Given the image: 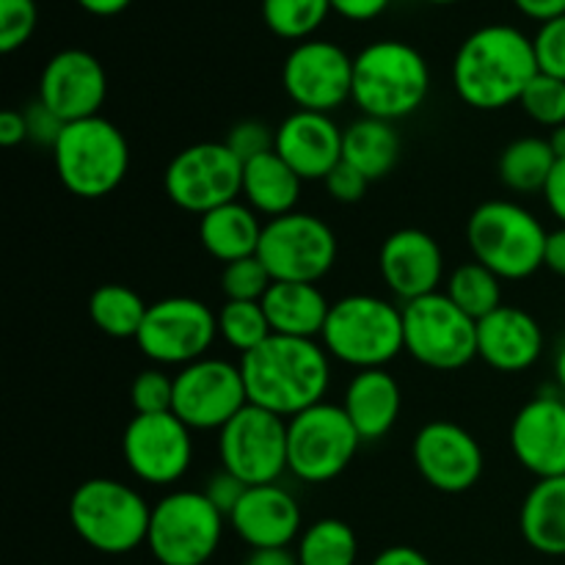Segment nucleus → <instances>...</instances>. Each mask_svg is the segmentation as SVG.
<instances>
[{"label": "nucleus", "instance_id": "1", "mask_svg": "<svg viewBox=\"0 0 565 565\" xmlns=\"http://www.w3.org/2000/svg\"><path fill=\"white\" fill-rule=\"evenodd\" d=\"M237 364L248 403L285 419L323 403L331 386V356L318 340L270 334Z\"/></svg>", "mask_w": 565, "mask_h": 565}, {"label": "nucleus", "instance_id": "2", "mask_svg": "<svg viewBox=\"0 0 565 565\" xmlns=\"http://www.w3.org/2000/svg\"><path fill=\"white\" fill-rule=\"evenodd\" d=\"M452 88L475 110L519 103L539 75L533 39L513 25H483L469 33L452 58Z\"/></svg>", "mask_w": 565, "mask_h": 565}, {"label": "nucleus", "instance_id": "3", "mask_svg": "<svg viewBox=\"0 0 565 565\" xmlns=\"http://www.w3.org/2000/svg\"><path fill=\"white\" fill-rule=\"evenodd\" d=\"M430 92L425 55L401 39H379L353 55V105L362 116L401 121L417 114Z\"/></svg>", "mask_w": 565, "mask_h": 565}, {"label": "nucleus", "instance_id": "4", "mask_svg": "<svg viewBox=\"0 0 565 565\" xmlns=\"http://www.w3.org/2000/svg\"><path fill=\"white\" fill-rule=\"evenodd\" d=\"M550 232L539 215L508 199L475 207L467 221V243L475 263L494 270L502 281L530 279L544 268Z\"/></svg>", "mask_w": 565, "mask_h": 565}, {"label": "nucleus", "instance_id": "5", "mask_svg": "<svg viewBox=\"0 0 565 565\" xmlns=\"http://www.w3.org/2000/svg\"><path fill=\"white\" fill-rule=\"evenodd\" d=\"M70 524L99 555H127L147 544L152 505L138 489L114 478L83 480L70 497Z\"/></svg>", "mask_w": 565, "mask_h": 565}, {"label": "nucleus", "instance_id": "6", "mask_svg": "<svg viewBox=\"0 0 565 565\" xmlns=\"http://www.w3.org/2000/svg\"><path fill=\"white\" fill-rule=\"evenodd\" d=\"M320 345L356 373L386 367L403 353V307L370 292L340 298L331 303Z\"/></svg>", "mask_w": 565, "mask_h": 565}, {"label": "nucleus", "instance_id": "7", "mask_svg": "<svg viewBox=\"0 0 565 565\" xmlns=\"http://www.w3.org/2000/svg\"><path fill=\"white\" fill-rule=\"evenodd\" d=\"M61 185L77 199L110 196L130 171V143L103 116L70 121L53 147Z\"/></svg>", "mask_w": 565, "mask_h": 565}, {"label": "nucleus", "instance_id": "8", "mask_svg": "<svg viewBox=\"0 0 565 565\" xmlns=\"http://www.w3.org/2000/svg\"><path fill=\"white\" fill-rule=\"evenodd\" d=\"M226 516L204 491H171L152 505L147 546L160 565H204L218 552Z\"/></svg>", "mask_w": 565, "mask_h": 565}, {"label": "nucleus", "instance_id": "9", "mask_svg": "<svg viewBox=\"0 0 565 565\" xmlns=\"http://www.w3.org/2000/svg\"><path fill=\"white\" fill-rule=\"evenodd\" d=\"M403 307V351L439 373L467 367L478 359V320L456 307L445 292H430Z\"/></svg>", "mask_w": 565, "mask_h": 565}, {"label": "nucleus", "instance_id": "10", "mask_svg": "<svg viewBox=\"0 0 565 565\" xmlns=\"http://www.w3.org/2000/svg\"><path fill=\"white\" fill-rule=\"evenodd\" d=\"M362 436L337 403H318L287 419V469L301 483H331L362 447Z\"/></svg>", "mask_w": 565, "mask_h": 565}, {"label": "nucleus", "instance_id": "11", "mask_svg": "<svg viewBox=\"0 0 565 565\" xmlns=\"http://www.w3.org/2000/svg\"><path fill=\"white\" fill-rule=\"evenodd\" d=\"M218 340V315L191 296L149 303L136 345L154 367H188L207 356Z\"/></svg>", "mask_w": 565, "mask_h": 565}, {"label": "nucleus", "instance_id": "12", "mask_svg": "<svg viewBox=\"0 0 565 565\" xmlns=\"http://www.w3.org/2000/svg\"><path fill=\"white\" fill-rule=\"evenodd\" d=\"M257 257L274 281L318 285L337 263V235L320 215L296 210L265 221Z\"/></svg>", "mask_w": 565, "mask_h": 565}, {"label": "nucleus", "instance_id": "13", "mask_svg": "<svg viewBox=\"0 0 565 565\" xmlns=\"http://www.w3.org/2000/svg\"><path fill=\"white\" fill-rule=\"evenodd\" d=\"M163 191L171 204L193 215L241 199L243 163L224 141H202L185 147L169 160Z\"/></svg>", "mask_w": 565, "mask_h": 565}, {"label": "nucleus", "instance_id": "14", "mask_svg": "<svg viewBox=\"0 0 565 565\" xmlns=\"http://www.w3.org/2000/svg\"><path fill=\"white\" fill-rule=\"evenodd\" d=\"M221 469L246 486L279 483L287 469V419L252 406L218 430Z\"/></svg>", "mask_w": 565, "mask_h": 565}, {"label": "nucleus", "instance_id": "15", "mask_svg": "<svg viewBox=\"0 0 565 565\" xmlns=\"http://www.w3.org/2000/svg\"><path fill=\"white\" fill-rule=\"evenodd\" d=\"M248 406L241 364L204 356L174 375L171 412L191 430H221Z\"/></svg>", "mask_w": 565, "mask_h": 565}, {"label": "nucleus", "instance_id": "16", "mask_svg": "<svg viewBox=\"0 0 565 565\" xmlns=\"http://www.w3.org/2000/svg\"><path fill=\"white\" fill-rule=\"evenodd\" d=\"M281 86L296 110L331 114L353 97V58L326 39L298 42L281 66Z\"/></svg>", "mask_w": 565, "mask_h": 565}, {"label": "nucleus", "instance_id": "17", "mask_svg": "<svg viewBox=\"0 0 565 565\" xmlns=\"http://www.w3.org/2000/svg\"><path fill=\"white\" fill-rule=\"evenodd\" d=\"M191 434L174 412L136 414L121 434V458L141 483L171 486L191 469Z\"/></svg>", "mask_w": 565, "mask_h": 565}, {"label": "nucleus", "instance_id": "18", "mask_svg": "<svg viewBox=\"0 0 565 565\" xmlns=\"http://www.w3.org/2000/svg\"><path fill=\"white\" fill-rule=\"evenodd\" d=\"M412 461L419 478L441 494H463L483 478L486 456L480 441L463 425L434 419L417 430Z\"/></svg>", "mask_w": 565, "mask_h": 565}, {"label": "nucleus", "instance_id": "19", "mask_svg": "<svg viewBox=\"0 0 565 565\" xmlns=\"http://www.w3.org/2000/svg\"><path fill=\"white\" fill-rule=\"evenodd\" d=\"M105 97H108V75L97 55L88 50H61L39 75V103L47 105L66 125L99 116Z\"/></svg>", "mask_w": 565, "mask_h": 565}, {"label": "nucleus", "instance_id": "20", "mask_svg": "<svg viewBox=\"0 0 565 565\" xmlns=\"http://www.w3.org/2000/svg\"><path fill=\"white\" fill-rule=\"evenodd\" d=\"M511 452L535 480L565 475V395H535L524 403L508 430Z\"/></svg>", "mask_w": 565, "mask_h": 565}, {"label": "nucleus", "instance_id": "21", "mask_svg": "<svg viewBox=\"0 0 565 565\" xmlns=\"http://www.w3.org/2000/svg\"><path fill=\"white\" fill-rule=\"evenodd\" d=\"M379 270L386 290L401 303L439 292L445 279V252L439 241L423 230H397L381 243Z\"/></svg>", "mask_w": 565, "mask_h": 565}, {"label": "nucleus", "instance_id": "22", "mask_svg": "<svg viewBox=\"0 0 565 565\" xmlns=\"http://www.w3.org/2000/svg\"><path fill=\"white\" fill-rule=\"evenodd\" d=\"M226 524L248 550H290L303 533L301 505L279 483L248 486Z\"/></svg>", "mask_w": 565, "mask_h": 565}, {"label": "nucleus", "instance_id": "23", "mask_svg": "<svg viewBox=\"0 0 565 565\" xmlns=\"http://www.w3.org/2000/svg\"><path fill=\"white\" fill-rule=\"evenodd\" d=\"M274 152L303 182H323L342 163V127L331 119V114L292 110L276 127Z\"/></svg>", "mask_w": 565, "mask_h": 565}, {"label": "nucleus", "instance_id": "24", "mask_svg": "<svg viewBox=\"0 0 565 565\" xmlns=\"http://www.w3.org/2000/svg\"><path fill=\"white\" fill-rule=\"evenodd\" d=\"M544 353V329L522 307L502 303L489 318L478 320V359L497 373H524Z\"/></svg>", "mask_w": 565, "mask_h": 565}, {"label": "nucleus", "instance_id": "25", "mask_svg": "<svg viewBox=\"0 0 565 565\" xmlns=\"http://www.w3.org/2000/svg\"><path fill=\"white\" fill-rule=\"evenodd\" d=\"M342 408L353 423L362 441H379L390 434L401 419L403 392L395 375L386 367L359 370L345 386Z\"/></svg>", "mask_w": 565, "mask_h": 565}, {"label": "nucleus", "instance_id": "26", "mask_svg": "<svg viewBox=\"0 0 565 565\" xmlns=\"http://www.w3.org/2000/svg\"><path fill=\"white\" fill-rule=\"evenodd\" d=\"M270 331L296 340H320L331 303L318 285L307 281H274L263 301Z\"/></svg>", "mask_w": 565, "mask_h": 565}, {"label": "nucleus", "instance_id": "27", "mask_svg": "<svg viewBox=\"0 0 565 565\" xmlns=\"http://www.w3.org/2000/svg\"><path fill=\"white\" fill-rule=\"evenodd\" d=\"M263 230V218L243 199L199 215V243L210 257L224 265L254 257Z\"/></svg>", "mask_w": 565, "mask_h": 565}, {"label": "nucleus", "instance_id": "28", "mask_svg": "<svg viewBox=\"0 0 565 565\" xmlns=\"http://www.w3.org/2000/svg\"><path fill=\"white\" fill-rule=\"evenodd\" d=\"M303 180L276 152H265L243 166L241 199L259 218H281L296 213Z\"/></svg>", "mask_w": 565, "mask_h": 565}, {"label": "nucleus", "instance_id": "29", "mask_svg": "<svg viewBox=\"0 0 565 565\" xmlns=\"http://www.w3.org/2000/svg\"><path fill=\"white\" fill-rule=\"evenodd\" d=\"M519 530L539 555L565 557V475L535 480L519 511Z\"/></svg>", "mask_w": 565, "mask_h": 565}, {"label": "nucleus", "instance_id": "30", "mask_svg": "<svg viewBox=\"0 0 565 565\" xmlns=\"http://www.w3.org/2000/svg\"><path fill=\"white\" fill-rule=\"evenodd\" d=\"M401 132L395 121L359 116L342 130V160L362 171L370 182L384 180L401 160Z\"/></svg>", "mask_w": 565, "mask_h": 565}, {"label": "nucleus", "instance_id": "31", "mask_svg": "<svg viewBox=\"0 0 565 565\" xmlns=\"http://www.w3.org/2000/svg\"><path fill=\"white\" fill-rule=\"evenodd\" d=\"M555 166L557 158L550 147V138L524 136L502 149L497 174L513 193H544Z\"/></svg>", "mask_w": 565, "mask_h": 565}, {"label": "nucleus", "instance_id": "32", "mask_svg": "<svg viewBox=\"0 0 565 565\" xmlns=\"http://www.w3.org/2000/svg\"><path fill=\"white\" fill-rule=\"evenodd\" d=\"M149 303L127 285H99L88 298V318L110 340H136Z\"/></svg>", "mask_w": 565, "mask_h": 565}, {"label": "nucleus", "instance_id": "33", "mask_svg": "<svg viewBox=\"0 0 565 565\" xmlns=\"http://www.w3.org/2000/svg\"><path fill=\"white\" fill-rule=\"evenodd\" d=\"M296 557L298 565H356L359 539L342 519H318L298 535Z\"/></svg>", "mask_w": 565, "mask_h": 565}, {"label": "nucleus", "instance_id": "34", "mask_svg": "<svg viewBox=\"0 0 565 565\" xmlns=\"http://www.w3.org/2000/svg\"><path fill=\"white\" fill-rule=\"evenodd\" d=\"M445 296L472 320H483L502 307V279L472 259L452 270Z\"/></svg>", "mask_w": 565, "mask_h": 565}, {"label": "nucleus", "instance_id": "35", "mask_svg": "<svg viewBox=\"0 0 565 565\" xmlns=\"http://www.w3.org/2000/svg\"><path fill=\"white\" fill-rule=\"evenodd\" d=\"M331 14V0H263V20L274 36L307 42Z\"/></svg>", "mask_w": 565, "mask_h": 565}, {"label": "nucleus", "instance_id": "36", "mask_svg": "<svg viewBox=\"0 0 565 565\" xmlns=\"http://www.w3.org/2000/svg\"><path fill=\"white\" fill-rule=\"evenodd\" d=\"M215 315H218V337L241 356L274 334L259 301H224Z\"/></svg>", "mask_w": 565, "mask_h": 565}, {"label": "nucleus", "instance_id": "37", "mask_svg": "<svg viewBox=\"0 0 565 565\" xmlns=\"http://www.w3.org/2000/svg\"><path fill=\"white\" fill-rule=\"evenodd\" d=\"M519 108H522L524 116H530L535 125L550 127V130L563 127L565 125V81L539 72V75L530 81V86L524 88L522 99H519Z\"/></svg>", "mask_w": 565, "mask_h": 565}, {"label": "nucleus", "instance_id": "38", "mask_svg": "<svg viewBox=\"0 0 565 565\" xmlns=\"http://www.w3.org/2000/svg\"><path fill=\"white\" fill-rule=\"evenodd\" d=\"M270 285H274V279H270L268 268H265L257 254L221 268L224 301H263Z\"/></svg>", "mask_w": 565, "mask_h": 565}, {"label": "nucleus", "instance_id": "39", "mask_svg": "<svg viewBox=\"0 0 565 565\" xmlns=\"http://www.w3.org/2000/svg\"><path fill=\"white\" fill-rule=\"evenodd\" d=\"M130 406L136 414H166L174 406V375L149 367L132 379Z\"/></svg>", "mask_w": 565, "mask_h": 565}, {"label": "nucleus", "instance_id": "40", "mask_svg": "<svg viewBox=\"0 0 565 565\" xmlns=\"http://www.w3.org/2000/svg\"><path fill=\"white\" fill-rule=\"evenodd\" d=\"M39 11L33 0H0V50L6 55L28 44L36 31Z\"/></svg>", "mask_w": 565, "mask_h": 565}, {"label": "nucleus", "instance_id": "41", "mask_svg": "<svg viewBox=\"0 0 565 565\" xmlns=\"http://www.w3.org/2000/svg\"><path fill=\"white\" fill-rule=\"evenodd\" d=\"M224 143L230 147V152L235 154L243 166H246L248 160L259 158V154L274 152L276 130L274 127L265 125V121H257V119L237 121V125L230 130V136H226Z\"/></svg>", "mask_w": 565, "mask_h": 565}, {"label": "nucleus", "instance_id": "42", "mask_svg": "<svg viewBox=\"0 0 565 565\" xmlns=\"http://www.w3.org/2000/svg\"><path fill=\"white\" fill-rule=\"evenodd\" d=\"M539 72L565 81V14L544 22L533 36Z\"/></svg>", "mask_w": 565, "mask_h": 565}, {"label": "nucleus", "instance_id": "43", "mask_svg": "<svg viewBox=\"0 0 565 565\" xmlns=\"http://www.w3.org/2000/svg\"><path fill=\"white\" fill-rule=\"evenodd\" d=\"M323 185L334 202L356 204V202H362L364 193H367L370 180L362 174V171L353 169L351 163H345V160H342V163L337 166L329 177H326Z\"/></svg>", "mask_w": 565, "mask_h": 565}, {"label": "nucleus", "instance_id": "44", "mask_svg": "<svg viewBox=\"0 0 565 565\" xmlns=\"http://www.w3.org/2000/svg\"><path fill=\"white\" fill-rule=\"evenodd\" d=\"M25 121H28V141L33 143H42V147H55V141L61 138V132H64L66 121L61 119L58 114H53V110L47 108L44 103H31L25 110Z\"/></svg>", "mask_w": 565, "mask_h": 565}, {"label": "nucleus", "instance_id": "45", "mask_svg": "<svg viewBox=\"0 0 565 565\" xmlns=\"http://www.w3.org/2000/svg\"><path fill=\"white\" fill-rule=\"evenodd\" d=\"M248 486L243 483V480H237L235 475H230L226 469H221V472H215L213 478L207 480V489H204V497H207L210 502H213L215 508H218L221 513H224L226 519H230V513L235 511L237 502L243 500V494H246Z\"/></svg>", "mask_w": 565, "mask_h": 565}, {"label": "nucleus", "instance_id": "46", "mask_svg": "<svg viewBox=\"0 0 565 565\" xmlns=\"http://www.w3.org/2000/svg\"><path fill=\"white\" fill-rule=\"evenodd\" d=\"M392 0H331V11L351 22H370L390 9Z\"/></svg>", "mask_w": 565, "mask_h": 565}, {"label": "nucleus", "instance_id": "47", "mask_svg": "<svg viewBox=\"0 0 565 565\" xmlns=\"http://www.w3.org/2000/svg\"><path fill=\"white\" fill-rule=\"evenodd\" d=\"M544 202L550 213L565 226V160H557L555 171L544 188Z\"/></svg>", "mask_w": 565, "mask_h": 565}, {"label": "nucleus", "instance_id": "48", "mask_svg": "<svg viewBox=\"0 0 565 565\" xmlns=\"http://www.w3.org/2000/svg\"><path fill=\"white\" fill-rule=\"evenodd\" d=\"M513 6L541 25L565 14V0H513Z\"/></svg>", "mask_w": 565, "mask_h": 565}, {"label": "nucleus", "instance_id": "49", "mask_svg": "<svg viewBox=\"0 0 565 565\" xmlns=\"http://www.w3.org/2000/svg\"><path fill=\"white\" fill-rule=\"evenodd\" d=\"M28 141V121L22 110H3L0 114V143L3 147H17V143Z\"/></svg>", "mask_w": 565, "mask_h": 565}, {"label": "nucleus", "instance_id": "50", "mask_svg": "<svg viewBox=\"0 0 565 565\" xmlns=\"http://www.w3.org/2000/svg\"><path fill=\"white\" fill-rule=\"evenodd\" d=\"M370 565H434L428 557L423 555L419 550L414 546H386L384 552L373 557Z\"/></svg>", "mask_w": 565, "mask_h": 565}, {"label": "nucleus", "instance_id": "51", "mask_svg": "<svg viewBox=\"0 0 565 565\" xmlns=\"http://www.w3.org/2000/svg\"><path fill=\"white\" fill-rule=\"evenodd\" d=\"M544 268H550L552 274L565 279V226L563 224L557 226V230H552L550 237H546Z\"/></svg>", "mask_w": 565, "mask_h": 565}, {"label": "nucleus", "instance_id": "52", "mask_svg": "<svg viewBox=\"0 0 565 565\" xmlns=\"http://www.w3.org/2000/svg\"><path fill=\"white\" fill-rule=\"evenodd\" d=\"M243 565H298V557L290 550H254Z\"/></svg>", "mask_w": 565, "mask_h": 565}, {"label": "nucleus", "instance_id": "53", "mask_svg": "<svg viewBox=\"0 0 565 565\" xmlns=\"http://www.w3.org/2000/svg\"><path fill=\"white\" fill-rule=\"evenodd\" d=\"M75 3L94 17H116L130 9L132 0H75Z\"/></svg>", "mask_w": 565, "mask_h": 565}, {"label": "nucleus", "instance_id": "54", "mask_svg": "<svg viewBox=\"0 0 565 565\" xmlns=\"http://www.w3.org/2000/svg\"><path fill=\"white\" fill-rule=\"evenodd\" d=\"M550 147H552V152H555L557 160H565V125L555 127V130L550 132Z\"/></svg>", "mask_w": 565, "mask_h": 565}, {"label": "nucleus", "instance_id": "55", "mask_svg": "<svg viewBox=\"0 0 565 565\" xmlns=\"http://www.w3.org/2000/svg\"><path fill=\"white\" fill-rule=\"evenodd\" d=\"M555 381L561 395H565V345H561V351L555 356Z\"/></svg>", "mask_w": 565, "mask_h": 565}, {"label": "nucleus", "instance_id": "56", "mask_svg": "<svg viewBox=\"0 0 565 565\" xmlns=\"http://www.w3.org/2000/svg\"><path fill=\"white\" fill-rule=\"evenodd\" d=\"M428 3H436V6H450V3H458V0H428Z\"/></svg>", "mask_w": 565, "mask_h": 565}]
</instances>
